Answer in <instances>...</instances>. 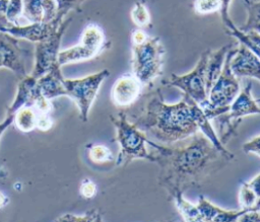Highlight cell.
<instances>
[{"label": "cell", "instance_id": "6da1fadb", "mask_svg": "<svg viewBox=\"0 0 260 222\" xmlns=\"http://www.w3.org/2000/svg\"><path fill=\"white\" fill-rule=\"evenodd\" d=\"M147 145L150 161L158 166L157 182L170 199L201 187L235 157L219 150L201 131L172 144L147 139Z\"/></svg>", "mask_w": 260, "mask_h": 222}, {"label": "cell", "instance_id": "7a4b0ae2", "mask_svg": "<svg viewBox=\"0 0 260 222\" xmlns=\"http://www.w3.org/2000/svg\"><path fill=\"white\" fill-rule=\"evenodd\" d=\"M123 110L131 123L158 143L172 144L201 131L219 150L229 151L201 106L186 95L176 103H167L161 90L155 88Z\"/></svg>", "mask_w": 260, "mask_h": 222}, {"label": "cell", "instance_id": "3957f363", "mask_svg": "<svg viewBox=\"0 0 260 222\" xmlns=\"http://www.w3.org/2000/svg\"><path fill=\"white\" fill-rule=\"evenodd\" d=\"M110 120L116 129V141L120 148L116 165L124 166L133 160L150 161L146 134L128 120L125 112L120 109L111 115Z\"/></svg>", "mask_w": 260, "mask_h": 222}, {"label": "cell", "instance_id": "277c9868", "mask_svg": "<svg viewBox=\"0 0 260 222\" xmlns=\"http://www.w3.org/2000/svg\"><path fill=\"white\" fill-rule=\"evenodd\" d=\"M166 50L157 36H147L143 42L132 44V73L142 83L150 85L164 69Z\"/></svg>", "mask_w": 260, "mask_h": 222}, {"label": "cell", "instance_id": "5b68a950", "mask_svg": "<svg viewBox=\"0 0 260 222\" xmlns=\"http://www.w3.org/2000/svg\"><path fill=\"white\" fill-rule=\"evenodd\" d=\"M235 48L236 46H234L228 52L222 71L210 88L207 95V100L199 104L205 116L210 121L225 113L240 92L239 78L234 75L230 66Z\"/></svg>", "mask_w": 260, "mask_h": 222}, {"label": "cell", "instance_id": "8992f818", "mask_svg": "<svg viewBox=\"0 0 260 222\" xmlns=\"http://www.w3.org/2000/svg\"><path fill=\"white\" fill-rule=\"evenodd\" d=\"M252 84L248 83L231 103L229 109L214 119L218 127L217 136L222 144L237 135L242 120L248 116L260 115V105L252 96Z\"/></svg>", "mask_w": 260, "mask_h": 222}, {"label": "cell", "instance_id": "52a82bcc", "mask_svg": "<svg viewBox=\"0 0 260 222\" xmlns=\"http://www.w3.org/2000/svg\"><path fill=\"white\" fill-rule=\"evenodd\" d=\"M109 75L110 71L103 69L82 78H64L63 83L67 91V96H69L77 105L79 118L82 122H87L90 107L103 82L109 77Z\"/></svg>", "mask_w": 260, "mask_h": 222}, {"label": "cell", "instance_id": "ba28073f", "mask_svg": "<svg viewBox=\"0 0 260 222\" xmlns=\"http://www.w3.org/2000/svg\"><path fill=\"white\" fill-rule=\"evenodd\" d=\"M210 50L204 51L199 60L197 61L194 68L183 75L171 74L168 79L161 81L162 85L167 87H175L186 95L193 99L198 104L203 103L207 100V89H206V63Z\"/></svg>", "mask_w": 260, "mask_h": 222}, {"label": "cell", "instance_id": "9c48e42d", "mask_svg": "<svg viewBox=\"0 0 260 222\" xmlns=\"http://www.w3.org/2000/svg\"><path fill=\"white\" fill-rule=\"evenodd\" d=\"M72 18H65L60 26L46 40L36 43L34 53V69L30 73L35 78H39L49 72L52 68L59 65L58 54L60 52V45L63 34L69 26Z\"/></svg>", "mask_w": 260, "mask_h": 222}, {"label": "cell", "instance_id": "30bf717a", "mask_svg": "<svg viewBox=\"0 0 260 222\" xmlns=\"http://www.w3.org/2000/svg\"><path fill=\"white\" fill-rule=\"evenodd\" d=\"M34 54L30 50L24 49L19 44V39L0 31V68H6L12 71L18 79L27 76V59Z\"/></svg>", "mask_w": 260, "mask_h": 222}, {"label": "cell", "instance_id": "8fae6325", "mask_svg": "<svg viewBox=\"0 0 260 222\" xmlns=\"http://www.w3.org/2000/svg\"><path fill=\"white\" fill-rule=\"evenodd\" d=\"M142 87V83L133 73L120 76L114 82L111 89L112 103L120 109L130 107L141 96Z\"/></svg>", "mask_w": 260, "mask_h": 222}, {"label": "cell", "instance_id": "7c38bea8", "mask_svg": "<svg viewBox=\"0 0 260 222\" xmlns=\"http://www.w3.org/2000/svg\"><path fill=\"white\" fill-rule=\"evenodd\" d=\"M230 66L237 78L249 77L260 81V59L243 44L236 46Z\"/></svg>", "mask_w": 260, "mask_h": 222}, {"label": "cell", "instance_id": "4fadbf2b", "mask_svg": "<svg viewBox=\"0 0 260 222\" xmlns=\"http://www.w3.org/2000/svg\"><path fill=\"white\" fill-rule=\"evenodd\" d=\"M62 21L55 18L49 23L12 24L6 32L16 39L26 40L36 44L49 38L60 26Z\"/></svg>", "mask_w": 260, "mask_h": 222}, {"label": "cell", "instance_id": "5bb4252c", "mask_svg": "<svg viewBox=\"0 0 260 222\" xmlns=\"http://www.w3.org/2000/svg\"><path fill=\"white\" fill-rule=\"evenodd\" d=\"M22 16L27 23H49L58 13L55 0H22Z\"/></svg>", "mask_w": 260, "mask_h": 222}, {"label": "cell", "instance_id": "9a60e30c", "mask_svg": "<svg viewBox=\"0 0 260 222\" xmlns=\"http://www.w3.org/2000/svg\"><path fill=\"white\" fill-rule=\"evenodd\" d=\"M196 206L200 213L201 222H235L248 210L241 208L239 210H226L214 205L202 195Z\"/></svg>", "mask_w": 260, "mask_h": 222}, {"label": "cell", "instance_id": "2e32d148", "mask_svg": "<svg viewBox=\"0 0 260 222\" xmlns=\"http://www.w3.org/2000/svg\"><path fill=\"white\" fill-rule=\"evenodd\" d=\"M63 80L64 76L61 72V66L57 65L37 79L36 87L37 90L48 99L58 96H67Z\"/></svg>", "mask_w": 260, "mask_h": 222}, {"label": "cell", "instance_id": "e0dca14e", "mask_svg": "<svg viewBox=\"0 0 260 222\" xmlns=\"http://www.w3.org/2000/svg\"><path fill=\"white\" fill-rule=\"evenodd\" d=\"M235 45L230 44L226 46H223L215 51H209L208 58H207V63H206V70H205V76H206V89L207 93L209 92L210 88L220 75L225 57L228 52L234 47ZM208 95V94H207Z\"/></svg>", "mask_w": 260, "mask_h": 222}, {"label": "cell", "instance_id": "ac0fdd59", "mask_svg": "<svg viewBox=\"0 0 260 222\" xmlns=\"http://www.w3.org/2000/svg\"><path fill=\"white\" fill-rule=\"evenodd\" d=\"M225 26V31L228 34L234 36L238 43L243 44L249 50H251L259 59H260V33L249 30V31H242L230 18L222 21Z\"/></svg>", "mask_w": 260, "mask_h": 222}, {"label": "cell", "instance_id": "d6986e66", "mask_svg": "<svg viewBox=\"0 0 260 222\" xmlns=\"http://www.w3.org/2000/svg\"><path fill=\"white\" fill-rule=\"evenodd\" d=\"M36 83H37V78L28 74L27 76L19 79L18 85H17V91L16 95L14 97V100L10 104V106L7 108V114H12L24 106V105H29L32 96L35 94L36 90Z\"/></svg>", "mask_w": 260, "mask_h": 222}, {"label": "cell", "instance_id": "ffe728a7", "mask_svg": "<svg viewBox=\"0 0 260 222\" xmlns=\"http://www.w3.org/2000/svg\"><path fill=\"white\" fill-rule=\"evenodd\" d=\"M99 55L100 53H98L96 51L86 47L81 43H78L73 47L60 51L58 54V63L62 67L67 64L88 61Z\"/></svg>", "mask_w": 260, "mask_h": 222}, {"label": "cell", "instance_id": "44dd1931", "mask_svg": "<svg viewBox=\"0 0 260 222\" xmlns=\"http://www.w3.org/2000/svg\"><path fill=\"white\" fill-rule=\"evenodd\" d=\"M79 43L96 51L100 54L107 48L105 32L103 28L95 23H89L83 28Z\"/></svg>", "mask_w": 260, "mask_h": 222}, {"label": "cell", "instance_id": "7402d4cb", "mask_svg": "<svg viewBox=\"0 0 260 222\" xmlns=\"http://www.w3.org/2000/svg\"><path fill=\"white\" fill-rule=\"evenodd\" d=\"M37 118L38 113L31 106L24 105L14 113L13 123L19 131L29 133L36 129Z\"/></svg>", "mask_w": 260, "mask_h": 222}, {"label": "cell", "instance_id": "603a6c76", "mask_svg": "<svg viewBox=\"0 0 260 222\" xmlns=\"http://www.w3.org/2000/svg\"><path fill=\"white\" fill-rule=\"evenodd\" d=\"M183 220L187 222H201L200 213L196 204H192L185 199L184 194H178L171 198Z\"/></svg>", "mask_w": 260, "mask_h": 222}, {"label": "cell", "instance_id": "cb8c5ba5", "mask_svg": "<svg viewBox=\"0 0 260 222\" xmlns=\"http://www.w3.org/2000/svg\"><path fill=\"white\" fill-rule=\"evenodd\" d=\"M247 11L246 21L239 28L242 31L254 30L260 33V0H244Z\"/></svg>", "mask_w": 260, "mask_h": 222}, {"label": "cell", "instance_id": "d4e9b609", "mask_svg": "<svg viewBox=\"0 0 260 222\" xmlns=\"http://www.w3.org/2000/svg\"><path fill=\"white\" fill-rule=\"evenodd\" d=\"M88 158L92 163L104 164L114 159L112 151L103 144H90L87 149Z\"/></svg>", "mask_w": 260, "mask_h": 222}, {"label": "cell", "instance_id": "484cf974", "mask_svg": "<svg viewBox=\"0 0 260 222\" xmlns=\"http://www.w3.org/2000/svg\"><path fill=\"white\" fill-rule=\"evenodd\" d=\"M130 15H131L132 22L138 28L146 27L150 24V13H149L145 3L142 1L135 2V4L133 5V7L131 9Z\"/></svg>", "mask_w": 260, "mask_h": 222}, {"label": "cell", "instance_id": "4316f807", "mask_svg": "<svg viewBox=\"0 0 260 222\" xmlns=\"http://www.w3.org/2000/svg\"><path fill=\"white\" fill-rule=\"evenodd\" d=\"M222 7L221 0H195L193 9L199 15H207L220 12Z\"/></svg>", "mask_w": 260, "mask_h": 222}, {"label": "cell", "instance_id": "83f0119b", "mask_svg": "<svg viewBox=\"0 0 260 222\" xmlns=\"http://www.w3.org/2000/svg\"><path fill=\"white\" fill-rule=\"evenodd\" d=\"M103 217L101 212L98 209H91L81 215L78 214H64L58 218L56 221H85V222H94V221H102Z\"/></svg>", "mask_w": 260, "mask_h": 222}, {"label": "cell", "instance_id": "f1b7e54d", "mask_svg": "<svg viewBox=\"0 0 260 222\" xmlns=\"http://www.w3.org/2000/svg\"><path fill=\"white\" fill-rule=\"evenodd\" d=\"M23 2L22 0H8L6 7V17L12 24H21L20 19L23 18Z\"/></svg>", "mask_w": 260, "mask_h": 222}, {"label": "cell", "instance_id": "f546056e", "mask_svg": "<svg viewBox=\"0 0 260 222\" xmlns=\"http://www.w3.org/2000/svg\"><path fill=\"white\" fill-rule=\"evenodd\" d=\"M28 106H31L38 114H50L53 109V104L51 102V99H48L45 96H43L37 90V87H36L32 99Z\"/></svg>", "mask_w": 260, "mask_h": 222}, {"label": "cell", "instance_id": "4dcf8cb0", "mask_svg": "<svg viewBox=\"0 0 260 222\" xmlns=\"http://www.w3.org/2000/svg\"><path fill=\"white\" fill-rule=\"evenodd\" d=\"M58 5V13L56 18L59 20H64L65 16L69 11L78 8L83 0H55Z\"/></svg>", "mask_w": 260, "mask_h": 222}, {"label": "cell", "instance_id": "1f68e13d", "mask_svg": "<svg viewBox=\"0 0 260 222\" xmlns=\"http://www.w3.org/2000/svg\"><path fill=\"white\" fill-rule=\"evenodd\" d=\"M98 193L96 184L89 178H83L79 186V194L84 199H93Z\"/></svg>", "mask_w": 260, "mask_h": 222}, {"label": "cell", "instance_id": "d6a6232c", "mask_svg": "<svg viewBox=\"0 0 260 222\" xmlns=\"http://www.w3.org/2000/svg\"><path fill=\"white\" fill-rule=\"evenodd\" d=\"M53 124L54 122L50 114H38L36 129L42 132H47L53 127Z\"/></svg>", "mask_w": 260, "mask_h": 222}, {"label": "cell", "instance_id": "836d02e7", "mask_svg": "<svg viewBox=\"0 0 260 222\" xmlns=\"http://www.w3.org/2000/svg\"><path fill=\"white\" fill-rule=\"evenodd\" d=\"M242 149L245 153H252L260 157V135L245 142L242 146Z\"/></svg>", "mask_w": 260, "mask_h": 222}, {"label": "cell", "instance_id": "e575fe53", "mask_svg": "<svg viewBox=\"0 0 260 222\" xmlns=\"http://www.w3.org/2000/svg\"><path fill=\"white\" fill-rule=\"evenodd\" d=\"M8 0H0V31L6 32L7 29L12 25L6 17V7Z\"/></svg>", "mask_w": 260, "mask_h": 222}, {"label": "cell", "instance_id": "d590c367", "mask_svg": "<svg viewBox=\"0 0 260 222\" xmlns=\"http://www.w3.org/2000/svg\"><path fill=\"white\" fill-rule=\"evenodd\" d=\"M244 184L250 190V192L255 196L258 201L260 198V172L252 177L249 181L244 182Z\"/></svg>", "mask_w": 260, "mask_h": 222}, {"label": "cell", "instance_id": "8d00e7d4", "mask_svg": "<svg viewBox=\"0 0 260 222\" xmlns=\"http://www.w3.org/2000/svg\"><path fill=\"white\" fill-rule=\"evenodd\" d=\"M13 118H14V115L6 114L5 119L0 123V137L3 134V132L13 123Z\"/></svg>", "mask_w": 260, "mask_h": 222}, {"label": "cell", "instance_id": "74e56055", "mask_svg": "<svg viewBox=\"0 0 260 222\" xmlns=\"http://www.w3.org/2000/svg\"><path fill=\"white\" fill-rule=\"evenodd\" d=\"M8 203H9L8 197L3 192L0 191V209L4 208Z\"/></svg>", "mask_w": 260, "mask_h": 222}, {"label": "cell", "instance_id": "f35d334b", "mask_svg": "<svg viewBox=\"0 0 260 222\" xmlns=\"http://www.w3.org/2000/svg\"><path fill=\"white\" fill-rule=\"evenodd\" d=\"M252 209H254V210H256V211H258V212L260 213V198H259V200L256 202L255 206H254Z\"/></svg>", "mask_w": 260, "mask_h": 222}, {"label": "cell", "instance_id": "ab89813d", "mask_svg": "<svg viewBox=\"0 0 260 222\" xmlns=\"http://www.w3.org/2000/svg\"><path fill=\"white\" fill-rule=\"evenodd\" d=\"M83 1H84V0H83Z\"/></svg>", "mask_w": 260, "mask_h": 222}]
</instances>
